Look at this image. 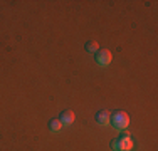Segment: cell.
<instances>
[{"label": "cell", "instance_id": "1", "mask_svg": "<svg viewBox=\"0 0 158 151\" xmlns=\"http://www.w3.org/2000/svg\"><path fill=\"white\" fill-rule=\"evenodd\" d=\"M111 149L113 151H133L135 149V141L130 133L121 131L114 139L111 141Z\"/></svg>", "mask_w": 158, "mask_h": 151}, {"label": "cell", "instance_id": "4", "mask_svg": "<svg viewBox=\"0 0 158 151\" xmlns=\"http://www.w3.org/2000/svg\"><path fill=\"white\" fill-rule=\"evenodd\" d=\"M74 119H76V116H74L73 111H69V109H66V111L61 112V116H59V121L62 123V126H69V124L74 123Z\"/></svg>", "mask_w": 158, "mask_h": 151}, {"label": "cell", "instance_id": "2", "mask_svg": "<svg viewBox=\"0 0 158 151\" xmlns=\"http://www.w3.org/2000/svg\"><path fill=\"white\" fill-rule=\"evenodd\" d=\"M110 124L118 131H125L128 128V124H130V116L125 111H114L110 116Z\"/></svg>", "mask_w": 158, "mask_h": 151}, {"label": "cell", "instance_id": "5", "mask_svg": "<svg viewBox=\"0 0 158 151\" xmlns=\"http://www.w3.org/2000/svg\"><path fill=\"white\" fill-rule=\"evenodd\" d=\"M110 116H111L110 111H98L94 119H96L98 124H101V126H108V124H110Z\"/></svg>", "mask_w": 158, "mask_h": 151}, {"label": "cell", "instance_id": "7", "mask_svg": "<svg viewBox=\"0 0 158 151\" xmlns=\"http://www.w3.org/2000/svg\"><path fill=\"white\" fill-rule=\"evenodd\" d=\"M61 128H62V123L59 119H51L49 121V129H51L52 133H57Z\"/></svg>", "mask_w": 158, "mask_h": 151}, {"label": "cell", "instance_id": "3", "mask_svg": "<svg viewBox=\"0 0 158 151\" xmlns=\"http://www.w3.org/2000/svg\"><path fill=\"white\" fill-rule=\"evenodd\" d=\"M94 60L99 66H103V67H106V66H110L111 64V60H113V54L108 49H101V51H98L96 52V55H94Z\"/></svg>", "mask_w": 158, "mask_h": 151}, {"label": "cell", "instance_id": "6", "mask_svg": "<svg viewBox=\"0 0 158 151\" xmlns=\"http://www.w3.org/2000/svg\"><path fill=\"white\" fill-rule=\"evenodd\" d=\"M86 51L91 52V54H96V52L99 51V44H98L96 40H88V42H86Z\"/></svg>", "mask_w": 158, "mask_h": 151}]
</instances>
